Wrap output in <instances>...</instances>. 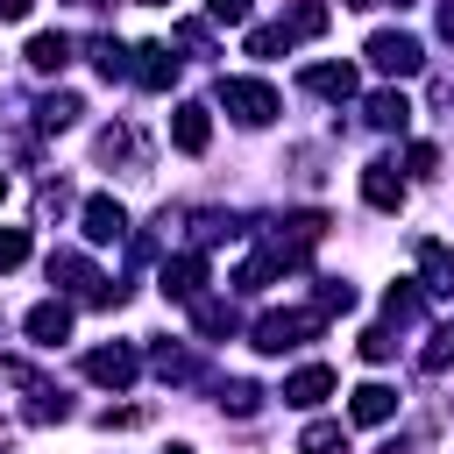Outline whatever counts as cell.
<instances>
[{
	"label": "cell",
	"mask_w": 454,
	"mask_h": 454,
	"mask_svg": "<svg viewBox=\"0 0 454 454\" xmlns=\"http://www.w3.org/2000/svg\"><path fill=\"white\" fill-rule=\"evenodd\" d=\"M28 262V227H0V270Z\"/></svg>",
	"instance_id": "28"
},
{
	"label": "cell",
	"mask_w": 454,
	"mask_h": 454,
	"mask_svg": "<svg viewBox=\"0 0 454 454\" xmlns=\"http://www.w3.org/2000/svg\"><path fill=\"white\" fill-rule=\"evenodd\" d=\"M305 92H319V99H355V71H348V64H305Z\"/></svg>",
	"instance_id": "16"
},
{
	"label": "cell",
	"mask_w": 454,
	"mask_h": 454,
	"mask_svg": "<svg viewBox=\"0 0 454 454\" xmlns=\"http://www.w3.org/2000/svg\"><path fill=\"white\" fill-rule=\"evenodd\" d=\"M135 369H142V355H135V348H92V355H85V376H92V383H106V390H128V383H135Z\"/></svg>",
	"instance_id": "7"
},
{
	"label": "cell",
	"mask_w": 454,
	"mask_h": 454,
	"mask_svg": "<svg viewBox=\"0 0 454 454\" xmlns=\"http://www.w3.org/2000/svg\"><path fill=\"white\" fill-rule=\"evenodd\" d=\"M78 220H85V241H99V248H106V241H121V234H128V206H121V199H106V192H92V199H85V213H78Z\"/></svg>",
	"instance_id": "6"
},
{
	"label": "cell",
	"mask_w": 454,
	"mask_h": 454,
	"mask_svg": "<svg viewBox=\"0 0 454 454\" xmlns=\"http://www.w3.org/2000/svg\"><path fill=\"white\" fill-rule=\"evenodd\" d=\"M319 312H355V291H348V284H326V291H319Z\"/></svg>",
	"instance_id": "34"
},
{
	"label": "cell",
	"mask_w": 454,
	"mask_h": 454,
	"mask_svg": "<svg viewBox=\"0 0 454 454\" xmlns=\"http://www.w3.org/2000/svg\"><path fill=\"white\" fill-rule=\"evenodd\" d=\"M64 64H71V35H57V28L28 35V71H35V78H50V71H64Z\"/></svg>",
	"instance_id": "15"
},
{
	"label": "cell",
	"mask_w": 454,
	"mask_h": 454,
	"mask_svg": "<svg viewBox=\"0 0 454 454\" xmlns=\"http://www.w3.org/2000/svg\"><path fill=\"white\" fill-rule=\"evenodd\" d=\"M326 21H333V14H326V0H298V7H291V21H284V35H291V43H305V35H326Z\"/></svg>",
	"instance_id": "19"
},
{
	"label": "cell",
	"mask_w": 454,
	"mask_h": 454,
	"mask_svg": "<svg viewBox=\"0 0 454 454\" xmlns=\"http://www.w3.org/2000/svg\"><path fill=\"white\" fill-rule=\"evenodd\" d=\"M390 355H397L390 326H369V333H362V362H390Z\"/></svg>",
	"instance_id": "29"
},
{
	"label": "cell",
	"mask_w": 454,
	"mask_h": 454,
	"mask_svg": "<svg viewBox=\"0 0 454 454\" xmlns=\"http://www.w3.org/2000/svg\"><path fill=\"white\" fill-rule=\"evenodd\" d=\"M340 7H383V0H340Z\"/></svg>",
	"instance_id": "37"
},
{
	"label": "cell",
	"mask_w": 454,
	"mask_h": 454,
	"mask_svg": "<svg viewBox=\"0 0 454 454\" xmlns=\"http://www.w3.org/2000/svg\"><path fill=\"white\" fill-rule=\"evenodd\" d=\"M440 35L454 43V0H440Z\"/></svg>",
	"instance_id": "36"
},
{
	"label": "cell",
	"mask_w": 454,
	"mask_h": 454,
	"mask_svg": "<svg viewBox=\"0 0 454 454\" xmlns=\"http://www.w3.org/2000/svg\"><path fill=\"white\" fill-rule=\"evenodd\" d=\"M348 419H355V426H390V419H397V390H390V383H362V390L348 397Z\"/></svg>",
	"instance_id": "13"
},
{
	"label": "cell",
	"mask_w": 454,
	"mask_h": 454,
	"mask_svg": "<svg viewBox=\"0 0 454 454\" xmlns=\"http://www.w3.org/2000/svg\"><path fill=\"white\" fill-rule=\"evenodd\" d=\"M454 369V326H440L426 348H419V376H447Z\"/></svg>",
	"instance_id": "20"
},
{
	"label": "cell",
	"mask_w": 454,
	"mask_h": 454,
	"mask_svg": "<svg viewBox=\"0 0 454 454\" xmlns=\"http://www.w3.org/2000/svg\"><path fill=\"white\" fill-rule=\"evenodd\" d=\"M319 326H326V312H262V319H255V348H262V355H284V348L312 340Z\"/></svg>",
	"instance_id": "3"
},
{
	"label": "cell",
	"mask_w": 454,
	"mask_h": 454,
	"mask_svg": "<svg viewBox=\"0 0 454 454\" xmlns=\"http://www.w3.org/2000/svg\"><path fill=\"white\" fill-rule=\"evenodd\" d=\"M21 326H28V340H35V348H64V340H71V305H64V298H43Z\"/></svg>",
	"instance_id": "10"
},
{
	"label": "cell",
	"mask_w": 454,
	"mask_h": 454,
	"mask_svg": "<svg viewBox=\"0 0 454 454\" xmlns=\"http://www.w3.org/2000/svg\"><path fill=\"white\" fill-rule=\"evenodd\" d=\"M220 106H227L241 128H270V121L284 114L277 85H262V78H220Z\"/></svg>",
	"instance_id": "1"
},
{
	"label": "cell",
	"mask_w": 454,
	"mask_h": 454,
	"mask_svg": "<svg viewBox=\"0 0 454 454\" xmlns=\"http://www.w3.org/2000/svg\"><path fill=\"white\" fill-rule=\"evenodd\" d=\"M248 7H255V0H206V14H213V21H227V28H241V21H248Z\"/></svg>",
	"instance_id": "31"
},
{
	"label": "cell",
	"mask_w": 454,
	"mask_h": 454,
	"mask_svg": "<svg viewBox=\"0 0 454 454\" xmlns=\"http://www.w3.org/2000/svg\"><path fill=\"white\" fill-rule=\"evenodd\" d=\"M220 411L255 419V411H262V390H255V383H220Z\"/></svg>",
	"instance_id": "23"
},
{
	"label": "cell",
	"mask_w": 454,
	"mask_h": 454,
	"mask_svg": "<svg viewBox=\"0 0 454 454\" xmlns=\"http://www.w3.org/2000/svg\"><path fill=\"white\" fill-rule=\"evenodd\" d=\"M170 142H177L184 156H206V142H213V114H206L199 99H184V106L170 114Z\"/></svg>",
	"instance_id": "9"
},
{
	"label": "cell",
	"mask_w": 454,
	"mask_h": 454,
	"mask_svg": "<svg viewBox=\"0 0 454 454\" xmlns=\"http://www.w3.org/2000/svg\"><path fill=\"white\" fill-rule=\"evenodd\" d=\"M149 362H156V376H163V383H184V376H192V355H184V348H170V340H163V348H149Z\"/></svg>",
	"instance_id": "25"
},
{
	"label": "cell",
	"mask_w": 454,
	"mask_h": 454,
	"mask_svg": "<svg viewBox=\"0 0 454 454\" xmlns=\"http://www.w3.org/2000/svg\"><path fill=\"white\" fill-rule=\"evenodd\" d=\"M99 156H106V163H114V156H135V135H128V128H106V135H99Z\"/></svg>",
	"instance_id": "32"
},
{
	"label": "cell",
	"mask_w": 454,
	"mask_h": 454,
	"mask_svg": "<svg viewBox=\"0 0 454 454\" xmlns=\"http://www.w3.org/2000/svg\"><path fill=\"white\" fill-rule=\"evenodd\" d=\"M35 121H43V128H71V121H78V92H43Z\"/></svg>",
	"instance_id": "22"
},
{
	"label": "cell",
	"mask_w": 454,
	"mask_h": 454,
	"mask_svg": "<svg viewBox=\"0 0 454 454\" xmlns=\"http://www.w3.org/2000/svg\"><path fill=\"white\" fill-rule=\"evenodd\" d=\"M99 426H106V433H135V426H149V411H142V404H106Z\"/></svg>",
	"instance_id": "27"
},
{
	"label": "cell",
	"mask_w": 454,
	"mask_h": 454,
	"mask_svg": "<svg viewBox=\"0 0 454 454\" xmlns=\"http://www.w3.org/2000/svg\"><path fill=\"white\" fill-rule=\"evenodd\" d=\"M404 163H411L419 177H433V170H440V149H433V142H411V156H404Z\"/></svg>",
	"instance_id": "33"
},
{
	"label": "cell",
	"mask_w": 454,
	"mask_h": 454,
	"mask_svg": "<svg viewBox=\"0 0 454 454\" xmlns=\"http://www.w3.org/2000/svg\"><path fill=\"white\" fill-rule=\"evenodd\" d=\"M85 50H92V64H99V78H121V71H128V50H121L114 35H92Z\"/></svg>",
	"instance_id": "24"
},
{
	"label": "cell",
	"mask_w": 454,
	"mask_h": 454,
	"mask_svg": "<svg viewBox=\"0 0 454 454\" xmlns=\"http://www.w3.org/2000/svg\"><path fill=\"white\" fill-rule=\"evenodd\" d=\"M362 114H369V128H383V135H404V128H411V99H404L397 85H390V92H369Z\"/></svg>",
	"instance_id": "14"
},
{
	"label": "cell",
	"mask_w": 454,
	"mask_h": 454,
	"mask_svg": "<svg viewBox=\"0 0 454 454\" xmlns=\"http://www.w3.org/2000/svg\"><path fill=\"white\" fill-rule=\"evenodd\" d=\"M383 312H390L397 326H411V319H419V291H411V284H390V298H383Z\"/></svg>",
	"instance_id": "26"
},
{
	"label": "cell",
	"mask_w": 454,
	"mask_h": 454,
	"mask_svg": "<svg viewBox=\"0 0 454 454\" xmlns=\"http://www.w3.org/2000/svg\"><path fill=\"white\" fill-rule=\"evenodd\" d=\"M50 284L78 291L85 305H121V284H114V277H99L85 255H50Z\"/></svg>",
	"instance_id": "2"
},
{
	"label": "cell",
	"mask_w": 454,
	"mask_h": 454,
	"mask_svg": "<svg viewBox=\"0 0 454 454\" xmlns=\"http://www.w3.org/2000/svg\"><path fill=\"white\" fill-rule=\"evenodd\" d=\"M0 199H7V170H0Z\"/></svg>",
	"instance_id": "39"
},
{
	"label": "cell",
	"mask_w": 454,
	"mask_h": 454,
	"mask_svg": "<svg viewBox=\"0 0 454 454\" xmlns=\"http://www.w3.org/2000/svg\"><path fill=\"white\" fill-rule=\"evenodd\" d=\"M277 50H291L284 28H255V35H248V57H277Z\"/></svg>",
	"instance_id": "30"
},
{
	"label": "cell",
	"mask_w": 454,
	"mask_h": 454,
	"mask_svg": "<svg viewBox=\"0 0 454 454\" xmlns=\"http://www.w3.org/2000/svg\"><path fill=\"white\" fill-rule=\"evenodd\" d=\"M177 43H184V50H192V57H206V50H213V35H206V28H199V21H184V28H177Z\"/></svg>",
	"instance_id": "35"
},
{
	"label": "cell",
	"mask_w": 454,
	"mask_h": 454,
	"mask_svg": "<svg viewBox=\"0 0 454 454\" xmlns=\"http://www.w3.org/2000/svg\"><path fill=\"white\" fill-rule=\"evenodd\" d=\"M362 199H369L376 213H397V206H404V177H397V163H390V156L362 163Z\"/></svg>",
	"instance_id": "5"
},
{
	"label": "cell",
	"mask_w": 454,
	"mask_h": 454,
	"mask_svg": "<svg viewBox=\"0 0 454 454\" xmlns=\"http://www.w3.org/2000/svg\"><path fill=\"white\" fill-rule=\"evenodd\" d=\"M192 319H199V333H234V305H220V298H192Z\"/></svg>",
	"instance_id": "21"
},
{
	"label": "cell",
	"mask_w": 454,
	"mask_h": 454,
	"mask_svg": "<svg viewBox=\"0 0 454 454\" xmlns=\"http://www.w3.org/2000/svg\"><path fill=\"white\" fill-rule=\"evenodd\" d=\"M326 397H333V369H326V362H305V369L284 376V404L312 411V404H326Z\"/></svg>",
	"instance_id": "8"
},
{
	"label": "cell",
	"mask_w": 454,
	"mask_h": 454,
	"mask_svg": "<svg viewBox=\"0 0 454 454\" xmlns=\"http://www.w3.org/2000/svg\"><path fill=\"white\" fill-rule=\"evenodd\" d=\"M369 64H376L383 78H411V71L426 64V50H419V35H404V28H376V35H369Z\"/></svg>",
	"instance_id": "4"
},
{
	"label": "cell",
	"mask_w": 454,
	"mask_h": 454,
	"mask_svg": "<svg viewBox=\"0 0 454 454\" xmlns=\"http://www.w3.org/2000/svg\"><path fill=\"white\" fill-rule=\"evenodd\" d=\"M419 270H426V291H433V298H454V248L426 241V248H419Z\"/></svg>",
	"instance_id": "17"
},
{
	"label": "cell",
	"mask_w": 454,
	"mask_h": 454,
	"mask_svg": "<svg viewBox=\"0 0 454 454\" xmlns=\"http://www.w3.org/2000/svg\"><path fill=\"white\" fill-rule=\"evenodd\" d=\"M199 291H206V255H170V262H163V298L192 305Z\"/></svg>",
	"instance_id": "12"
},
{
	"label": "cell",
	"mask_w": 454,
	"mask_h": 454,
	"mask_svg": "<svg viewBox=\"0 0 454 454\" xmlns=\"http://www.w3.org/2000/svg\"><path fill=\"white\" fill-rule=\"evenodd\" d=\"M128 71H135V85H149V92H170V78H177V57H170V43H142Z\"/></svg>",
	"instance_id": "11"
},
{
	"label": "cell",
	"mask_w": 454,
	"mask_h": 454,
	"mask_svg": "<svg viewBox=\"0 0 454 454\" xmlns=\"http://www.w3.org/2000/svg\"><path fill=\"white\" fill-rule=\"evenodd\" d=\"M163 454H192V447H184V440H177V447H163Z\"/></svg>",
	"instance_id": "38"
},
{
	"label": "cell",
	"mask_w": 454,
	"mask_h": 454,
	"mask_svg": "<svg viewBox=\"0 0 454 454\" xmlns=\"http://www.w3.org/2000/svg\"><path fill=\"white\" fill-rule=\"evenodd\" d=\"M298 454H348V426L340 419H312L298 433Z\"/></svg>",
	"instance_id": "18"
}]
</instances>
